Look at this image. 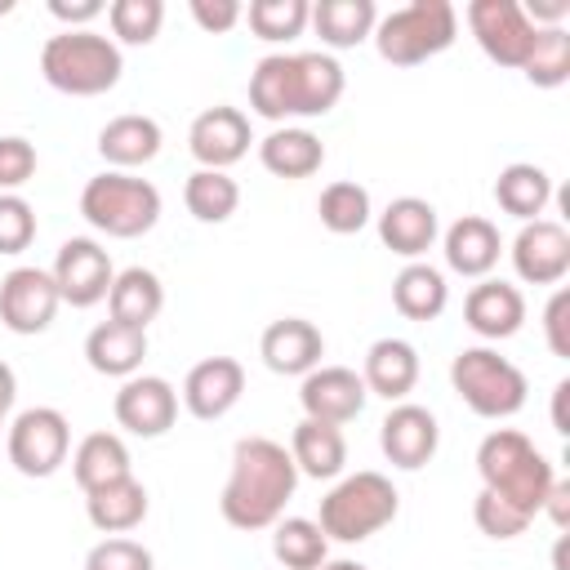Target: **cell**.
Segmentation results:
<instances>
[{
    "instance_id": "cell-48",
    "label": "cell",
    "mask_w": 570,
    "mask_h": 570,
    "mask_svg": "<svg viewBox=\"0 0 570 570\" xmlns=\"http://www.w3.org/2000/svg\"><path fill=\"white\" fill-rule=\"evenodd\" d=\"M521 13L530 18V27H561V18L570 13V0H530V4H521Z\"/></svg>"
},
{
    "instance_id": "cell-3",
    "label": "cell",
    "mask_w": 570,
    "mask_h": 570,
    "mask_svg": "<svg viewBox=\"0 0 570 570\" xmlns=\"http://www.w3.org/2000/svg\"><path fill=\"white\" fill-rule=\"evenodd\" d=\"M476 472H481V490L499 494L503 503H512L517 512H525L530 521L539 517L548 485L557 481L552 463L539 454V445L517 432V428H494L481 445H476Z\"/></svg>"
},
{
    "instance_id": "cell-37",
    "label": "cell",
    "mask_w": 570,
    "mask_h": 570,
    "mask_svg": "<svg viewBox=\"0 0 570 570\" xmlns=\"http://www.w3.org/2000/svg\"><path fill=\"white\" fill-rule=\"evenodd\" d=\"M525 80L534 89H557L570 80V31L566 27H539L530 58H525Z\"/></svg>"
},
{
    "instance_id": "cell-42",
    "label": "cell",
    "mask_w": 570,
    "mask_h": 570,
    "mask_svg": "<svg viewBox=\"0 0 570 570\" xmlns=\"http://www.w3.org/2000/svg\"><path fill=\"white\" fill-rule=\"evenodd\" d=\"M85 570H156V557L142 543L111 534V539H102V543L89 548Z\"/></svg>"
},
{
    "instance_id": "cell-14",
    "label": "cell",
    "mask_w": 570,
    "mask_h": 570,
    "mask_svg": "<svg viewBox=\"0 0 570 570\" xmlns=\"http://www.w3.org/2000/svg\"><path fill=\"white\" fill-rule=\"evenodd\" d=\"M298 401H303V419L343 428V423H352L365 410L370 392H365L356 370H347V365H316L312 374H303Z\"/></svg>"
},
{
    "instance_id": "cell-12",
    "label": "cell",
    "mask_w": 570,
    "mask_h": 570,
    "mask_svg": "<svg viewBox=\"0 0 570 570\" xmlns=\"http://www.w3.org/2000/svg\"><path fill=\"white\" fill-rule=\"evenodd\" d=\"M62 298L45 267H13L0 281V321L13 334H45L58 316Z\"/></svg>"
},
{
    "instance_id": "cell-33",
    "label": "cell",
    "mask_w": 570,
    "mask_h": 570,
    "mask_svg": "<svg viewBox=\"0 0 570 570\" xmlns=\"http://www.w3.org/2000/svg\"><path fill=\"white\" fill-rule=\"evenodd\" d=\"M494 200H499L503 214H512L521 223H534L552 200V178H548V169L525 165V160L503 165L499 178H494Z\"/></svg>"
},
{
    "instance_id": "cell-17",
    "label": "cell",
    "mask_w": 570,
    "mask_h": 570,
    "mask_svg": "<svg viewBox=\"0 0 570 570\" xmlns=\"http://www.w3.org/2000/svg\"><path fill=\"white\" fill-rule=\"evenodd\" d=\"M512 267L525 285H557L570 272V232L552 218H534L512 240Z\"/></svg>"
},
{
    "instance_id": "cell-18",
    "label": "cell",
    "mask_w": 570,
    "mask_h": 570,
    "mask_svg": "<svg viewBox=\"0 0 570 570\" xmlns=\"http://www.w3.org/2000/svg\"><path fill=\"white\" fill-rule=\"evenodd\" d=\"M240 392H245V370L236 356H205L183 379V405L200 423L223 419L240 401Z\"/></svg>"
},
{
    "instance_id": "cell-22",
    "label": "cell",
    "mask_w": 570,
    "mask_h": 570,
    "mask_svg": "<svg viewBox=\"0 0 570 570\" xmlns=\"http://www.w3.org/2000/svg\"><path fill=\"white\" fill-rule=\"evenodd\" d=\"M436 232H441L436 209H432V200H423V196H396V200L379 214V240H383L392 254H401V258L428 254L432 240H436Z\"/></svg>"
},
{
    "instance_id": "cell-23",
    "label": "cell",
    "mask_w": 570,
    "mask_h": 570,
    "mask_svg": "<svg viewBox=\"0 0 570 570\" xmlns=\"http://www.w3.org/2000/svg\"><path fill=\"white\" fill-rule=\"evenodd\" d=\"M160 125L151 116H138V111H125V116H111L102 129H98V156L111 165V169H134V165H147L160 156Z\"/></svg>"
},
{
    "instance_id": "cell-32",
    "label": "cell",
    "mask_w": 570,
    "mask_h": 570,
    "mask_svg": "<svg viewBox=\"0 0 570 570\" xmlns=\"http://www.w3.org/2000/svg\"><path fill=\"white\" fill-rule=\"evenodd\" d=\"M450 303V285L432 263H405L392 281V307L405 321H436Z\"/></svg>"
},
{
    "instance_id": "cell-51",
    "label": "cell",
    "mask_w": 570,
    "mask_h": 570,
    "mask_svg": "<svg viewBox=\"0 0 570 570\" xmlns=\"http://www.w3.org/2000/svg\"><path fill=\"white\" fill-rule=\"evenodd\" d=\"M321 570H370V566H361V561H352V557H338V561H325Z\"/></svg>"
},
{
    "instance_id": "cell-20",
    "label": "cell",
    "mask_w": 570,
    "mask_h": 570,
    "mask_svg": "<svg viewBox=\"0 0 570 570\" xmlns=\"http://www.w3.org/2000/svg\"><path fill=\"white\" fill-rule=\"evenodd\" d=\"M441 249H445V267H450V272H459V276H468V281H485V276L494 272L499 254H503V240H499V227H494L490 218L463 214V218H454V223L445 227Z\"/></svg>"
},
{
    "instance_id": "cell-45",
    "label": "cell",
    "mask_w": 570,
    "mask_h": 570,
    "mask_svg": "<svg viewBox=\"0 0 570 570\" xmlns=\"http://www.w3.org/2000/svg\"><path fill=\"white\" fill-rule=\"evenodd\" d=\"M191 18H196L200 31L223 36V31H232V27L245 18V9H240L236 0H191Z\"/></svg>"
},
{
    "instance_id": "cell-47",
    "label": "cell",
    "mask_w": 570,
    "mask_h": 570,
    "mask_svg": "<svg viewBox=\"0 0 570 570\" xmlns=\"http://www.w3.org/2000/svg\"><path fill=\"white\" fill-rule=\"evenodd\" d=\"M539 512H548V517H552V525H557V530H566V525H570V481H561V476H557V481L548 485V499H543V508H539Z\"/></svg>"
},
{
    "instance_id": "cell-46",
    "label": "cell",
    "mask_w": 570,
    "mask_h": 570,
    "mask_svg": "<svg viewBox=\"0 0 570 570\" xmlns=\"http://www.w3.org/2000/svg\"><path fill=\"white\" fill-rule=\"evenodd\" d=\"M107 4L102 0H49V13L67 27V31H85V22H94Z\"/></svg>"
},
{
    "instance_id": "cell-2",
    "label": "cell",
    "mask_w": 570,
    "mask_h": 570,
    "mask_svg": "<svg viewBox=\"0 0 570 570\" xmlns=\"http://www.w3.org/2000/svg\"><path fill=\"white\" fill-rule=\"evenodd\" d=\"M343 67L334 53H267L249 71V107L263 120H307L334 111L343 98Z\"/></svg>"
},
{
    "instance_id": "cell-36",
    "label": "cell",
    "mask_w": 570,
    "mask_h": 570,
    "mask_svg": "<svg viewBox=\"0 0 570 570\" xmlns=\"http://www.w3.org/2000/svg\"><path fill=\"white\" fill-rule=\"evenodd\" d=\"M316 214H321V227H325V232H334V236H352V232H361V227L370 223L374 209H370V191H365L361 183L338 178V183H330V187L321 191Z\"/></svg>"
},
{
    "instance_id": "cell-25",
    "label": "cell",
    "mask_w": 570,
    "mask_h": 570,
    "mask_svg": "<svg viewBox=\"0 0 570 570\" xmlns=\"http://www.w3.org/2000/svg\"><path fill=\"white\" fill-rule=\"evenodd\" d=\"M142 356H147V330H134V325H120V321H102L85 338L89 370L107 374V379H134Z\"/></svg>"
},
{
    "instance_id": "cell-38",
    "label": "cell",
    "mask_w": 570,
    "mask_h": 570,
    "mask_svg": "<svg viewBox=\"0 0 570 570\" xmlns=\"http://www.w3.org/2000/svg\"><path fill=\"white\" fill-rule=\"evenodd\" d=\"M307 18H312V4H307V0H254V4L245 9L249 31H254L258 40H272V45L303 36Z\"/></svg>"
},
{
    "instance_id": "cell-40",
    "label": "cell",
    "mask_w": 570,
    "mask_h": 570,
    "mask_svg": "<svg viewBox=\"0 0 570 570\" xmlns=\"http://www.w3.org/2000/svg\"><path fill=\"white\" fill-rule=\"evenodd\" d=\"M472 521H476V530L490 534V539H517V534H525V525H530L525 512H517L512 503H503V499L490 494V490L476 494V503H472Z\"/></svg>"
},
{
    "instance_id": "cell-26",
    "label": "cell",
    "mask_w": 570,
    "mask_h": 570,
    "mask_svg": "<svg viewBox=\"0 0 570 570\" xmlns=\"http://www.w3.org/2000/svg\"><path fill=\"white\" fill-rule=\"evenodd\" d=\"M258 160L276 178H312L325 165V142L303 125H281L258 142Z\"/></svg>"
},
{
    "instance_id": "cell-6",
    "label": "cell",
    "mask_w": 570,
    "mask_h": 570,
    "mask_svg": "<svg viewBox=\"0 0 570 570\" xmlns=\"http://www.w3.org/2000/svg\"><path fill=\"white\" fill-rule=\"evenodd\" d=\"M401 494L383 472H352L321 499V534L338 543H361L396 521Z\"/></svg>"
},
{
    "instance_id": "cell-34",
    "label": "cell",
    "mask_w": 570,
    "mask_h": 570,
    "mask_svg": "<svg viewBox=\"0 0 570 570\" xmlns=\"http://www.w3.org/2000/svg\"><path fill=\"white\" fill-rule=\"evenodd\" d=\"M272 557L285 570H321L330 561V539L307 517H285L272 525Z\"/></svg>"
},
{
    "instance_id": "cell-31",
    "label": "cell",
    "mask_w": 570,
    "mask_h": 570,
    "mask_svg": "<svg viewBox=\"0 0 570 570\" xmlns=\"http://www.w3.org/2000/svg\"><path fill=\"white\" fill-rule=\"evenodd\" d=\"M321 36V45L330 49H356L361 40L374 36V22H379V9L374 0H321L312 4V18H307Z\"/></svg>"
},
{
    "instance_id": "cell-21",
    "label": "cell",
    "mask_w": 570,
    "mask_h": 570,
    "mask_svg": "<svg viewBox=\"0 0 570 570\" xmlns=\"http://www.w3.org/2000/svg\"><path fill=\"white\" fill-rule=\"evenodd\" d=\"M463 321H468L472 334H481L490 343L512 338L521 330V321H525V298L508 281H481L463 298Z\"/></svg>"
},
{
    "instance_id": "cell-15",
    "label": "cell",
    "mask_w": 570,
    "mask_h": 570,
    "mask_svg": "<svg viewBox=\"0 0 570 570\" xmlns=\"http://www.w3.org/2000/svg\"><path fill=\"white\" fill-rule=\"evenodd\" d=\"M379 445L387 454L392 468L401 472H419L436 445H441V428H436V414L428 405H414V401H401L387 410V419L379 423Z\"/></svg>"
},
{
    "instance_id": "cell-19",
    "label": "cell",
    "mask_w": 570,
    "mask_h": 570,
    "mask_svg": "<svg viewBox=\"0 0 570 570\" xmlns=\"http://www.w3.org/2000/svg\"><path fill=\"white\" fill-rule=\"evenodd\" d=\"M258 356H263V365L272 370V374H312L316 365H321V356H325V338H321V330L312 325V321H303V316H281V321H272L267 330H263V338H258Z\"/></svg>"
},
{
    "instance_id": "cell-30",
    "label": "cell",
    "mask_w": 570,
    "mask_h": 570,
    "mask_svg": "<svg viewBox=\"0 0 570 570\" xmlns=\"http://www.w3.org/2000/svg\"><path fill=\"white\" fill-rule=\"evenodd\" d=\"M85 517L102 534H125V530L142 525V517H147V490H142V481L125 476V481H111L102 490H89L85 494Z\"/></svg>"
},
{
    "instance_id": "cell-28",
    "label": "cell",
    "mask_w": 570,
    "mask_h": 570,
    "mask_svg": "<svg viewBox=\"0 0 570 570\" xmlns=\"http://www.w3.org/2000/svg\"><path fill=\"white\" fill-rule=\"evenodd\" d=\"M289 459L298 468V476H316V481H330L343 472L347 463V441L334 423H316V419H303L289 436Z\"/></svg>"
},
{
    "instance_id": "cell-43",
    "label": "cell",
    "mask_w": 570,
    "mask_h": 570,
    "mask_svg": "<svg viewBox=\"0 0 570 570\" xmlns=\"http://www.w3.org/2000/svg\"><path fill=\"white\" fill-rule=\"evenodd\" d=\"M36 174V147L22 134L0 138V191H18Z\"/></svg>"
},
{
    "instance_id": "cell-35",
    "label": "cell",
    "mask_w": 570,
    "mask_h": 570,
    "mask_svg": "<svg viewBox=\"0 0 570 570\" xmlns=\"http://www.w3.org/2000/svg\"><path fill=\"white\" fill-rule=\"evenodd\" d=\"M183 205L196 223H227L240 205V187L227 169H196L183 183Z\"/></svg>"
},
{
    "instance_id": "cell-11",
    "label": "cell",
    "mask_w": 570,
    "mask_h": 570,
    "mask_svg": "<svg viewBox=\"0 0 570 570\" xmlns=\"http://www.w3.org/2000/svg\"><path fill=\"white\" fill-rule=\"evenodd\" d=\"M53 285H58V298L71 303V307H94L107 298L111 281H116V267L107 258V249L94 240V236H71L58 245V258H53Z\"/></svg>"
},
{
    "instance_id": "cell-44",
    "label": "cell",
    "mask_w": 570,
    "mask_h": 570,
    "mask_svg": "<svg viewBox=\"0 0 570 570\" xmlns=\"http://www.w3.org/2000/svg\"><path fill=\"white\" fill-rule=\"evenodd\" d=\"M543 334H548V347L552 356H570V289H557L543 307Z\"/></svg>"
},
{
    "instance_id": "cell-29",
    "label": "cell",
    "mask_w": 570,
    "mask_h": 570,
    "mask_svg": "<svg viewBox=\"0 0 570 570\" xmlns=\"http://www.w3.org/2000/svg\"><path fill=\"white\" fill-rule=\"evenodd\" d=\"M71 476H76V485H80L85 494H89V490H102V485H111V481L134 476L125 441H120L116 432H89V436L76 445V454H71Z\"/></svg>"
},
{
    "instance_id": "cell-27",
    "label": "cell",
    "mask_w": 570,
    "mask_h": 570,
    "mask_svg": "<svg viewBox=\"0 0 570 570\" xmlns=\"http://www.w3.org/2000/svg\"><path fill=\"white\" fill-rule=\"evenodd\" d=\"M107 307H111V321L147 330L165 307V285L151 267H125V272H116L111 289H107Z\"/></svg>"
},
{
    "instance_id": "cell-9",
    "label": "cell",
    "mask_w": 570,
    "mask_h": 570,
    "mask_svg": "<svg viewBox=\"0 0 570 570\" xmlns=\"http://www.w3.org/2000/svg\"><path fill=\"white\" fill-rule=\"evenodd\" d=\"M71 450V423L53 405H31L9 423V463L22 476H53L67 463Z\"/></svg>"
},
{
    "instance_id": "cell-4",
    "label": "cell",
    "mask_w": 570,
    "mask_h": 570,
    "mask_svg": "<svg viewBox=\"0 0 570 570\" xmlns=\"http://www.w3.org/2000/svg\"><path fill=\"white\" fill-rule=\"evenodd\" d=\"M120 71H125L120 45L111 36L89 31V27L85 31H58L40 49V76L58 94H71V98H98V94L116 89Z\"/></svg>"
},
{
    "instance_id": "cell-24",
    "label": "cell",
    "mask_w": 570,
    "mask_h": 570,
    "mask_svg": "<svg viewBox=\"0 0 570 570\" xmlns=\"http://www.w3.org/2000/svg\"><path fill=\"white\" fill-rule=\"evenodd\" d=\"M365 392L383 396V401H405L419 383V352L405 338H379L365 352V370H361Z\"/></svg>"
},
{
    "instance_id": "cell-7",
    "label": "cell",
    "mask_w": 570,
    "mask_h": 570,
    "mask_svg": "<svg viewBox=\"0 0 570 570\" xmlns=\"http://www.w3.org/2000/svg\"><path fill=\"white\" fill-rule=\"evenodd\" d=\"M454 36H459V13L450 0H414L405 9H392L383 22H374V49L392 67H419L445 53Z\"/></svg>"
},
{
    "instance_id": "cell-10",
    "label": "cell",
    "mask_w": 570,
    "mask_h": 570,
    "mask_svg": "<svg viewBox=\"0 0 570 570\" xmlns=\"http://www.w3.org/2000/svg\"><path fill=\"white\" fill-rule=\"evenodd\" d=\"M468 27L481 45V53L499 67H525L530 58V45H534V31L530 18L521 13L517 0H472L468 4Z\"/></svg>"
},
{
    "instance_id": "cell-13",
    "label": "cell",
    "mask_w": 570,
    "mask_h": 570,
    "mask_svg": "<svg viewBox=\"0 0 570 570\" xmlns=\"http://www.w3.org/2000/svg\"><path fill=\"white\" fill-rule=\"evenodd\" d=\"M111 410H116V423L125 432L151 441V436H165L174 428V419H178V392L160 374H134V379L120 383Z\"/></svg>"
},
{
    "instance_id": "cell-8",
    "label": "cell",
    "mask_w": 570,
    "mask_h": 570,
    "mask_svg": "<svg viewBox=\"0 0 570 570\" xmlns=\"http://www.w3.org/2000/svg\"><path fill=\"white\" fill-rule=\"evenodd\" d=\"M450 387L476 419H512L525 405V374L494 347H459L450 361Z\"/></svg>"
},
{
    "instance_id": "cell-52",
    "label": "cell",
    "mask_w": 570,
    "mask_h": 570,
    "mask_svg": "<svg viewBox=\"0 0 570 570\" xmlns=\"http://www.w3.org/2000/svg\"><path fill=\"white\" fill-rule=\"evenodd\" d=\"M4 13H13V0H0V18H4Z\"/></svg>"
},
{
    "instance_id": "cell-5",
    "label": "cell",
    "mask_w": 570,
    "mask_h": 570,
    "mask_svg": "<svg viewBox=\"0 0 570 570\" xmlns=\"http://www.w3.org/2000/svg\"><path fill=\"white\" fill-rule=\"evenodd\" d=\"M80 214L94 232L116 236V240H134L147 236L160 223V191L147 178L120 174V169H102L85 183L80 191Z\"/></svg>"
},
{
    "instance_id": "cell-41",
    "label": "cell",
    "mask_w": 570,
    "mask_h": 570,
    "mask_svg": "<svg viewBox=\"0 0 570 570\" xmlns=\"http://www.w3.org/2000/svg\"><path fill=\"white\" fill-rule=\"evenodd\" d=\"M36 240V209L18 191H0V254H22Z\"/></svg>"
},
{
    "instance_id": "cell-16",
    "label": "cell",
    "mask_w": 570,
    "mask_h": 570,
    "mask_svg": "<svg viewBox=\"0 0 570 570\" xmlns=\"http://www.w3.org/2000/svg\"><path fill=\"white\" fill-rule=\"evenodd\" d=\"M254 134H249V116L240 107H205L191 129H187V151L196 156L200 169H227L249 151Z\"/></svg>"
},
{
    "instance_id": "cell-49",
    "label": "cell",
    "mask_w": 570,
    "mask_h": 570,
    "mask_svg": "<svg viewBox=\"0 0 570 570\" xmlns=\"http://www.w3.org/2000/svg\"><path fill=\"white\" fill-rule=\"evenodd\" d=\"M566 396H570V379H561L557 387H552V428L566 436L570 432V419H566Z\"/></svg>"
},
{
    "instance_id": "cell-50",
    "label": "cell",
    "mask_w": 570,
    "mask_h": 570,
    "mask_svg": "<svg viewBox=\"0 0 570 570\" xmlns=\"http://www.w3.org/2000/svg\"><path fill=\"white\" fill-rule=\"evenodd\" d=\"M13 396H18V379H13V370L0 361V419L13 410Z\"/></svg>"
},
{
    "instance_id": "cell-1",
    "label": "cell",
    "mask_w": 570,
    "mask_h": 570,
    "mask_svg": "<svg viewBox=\"0 0 570 570\" xmlns=\"http://www.w3.org/2000/svg\"><path fill=\"white\" fill-rule=\"evenodd\" d=\"M294 490H298V468L289 450L272 436H240L232 450V472L218 512L232 530H267L281 521Z\"/></svg>"
},
{
    "instance_id": "cell-39",
    "label": "cell",
    "mask_w": 570,
    "mask_h": 570,
    "mask_svg": "<svg viewBox=\"0 0 570 570\" xmlns=\"http://www.w3.org/2000/svg\"><path fill=\"white\" fill-rule=\"evenodd\" d=\"M107 22H111V36L120 45H151L160 36L165 4L160 0H111Z\"/></svg>"
}]
</instances>
